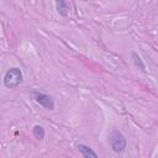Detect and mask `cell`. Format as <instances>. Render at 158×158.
<instances>
[{
	"label": "cell",
	"instance_id": "cell-2",
	"mask_svg": "<svg viewBox=\"0 0 158 158\" xmlns=\"http://www.w3.org/2000/svg\"><path fill=\"white\" fill-rule=\"evenodd\" d=\"M110 144H111V148L114 149V152L121 153L126 149L127 142H126L125 136L120 131L115 130V131H112V133L110 136Z\"/></svg>",
	"mask_w": 158,
	"mask_h": 158
},
{
	"label": "cell",
	"instance_id": "cell-6",
	"mask_svg": "<svg viewBox=\"0 0 158 158\" xmlns=\"http://www.w3.org/2000/svg\"><path fill=\"white\" fill-rule=\"evenodd\" d=\"M132 60H133V64H135L136 68H138V69L142 70V72H146V65H144L142 58H141L136 52L132 53Z\"/></svg>",
	"mask_w": 158,
	"mask_h": 158
},
{
	"label": "cell",
	"instance_id": "cell-3",
	"mask_svg": "<svg viewBox=\"0 0 158 158\" xmlns=\"http://www.w3.org/2000/svg\"><path fill=\"white\" fill-rule=\"evenodd\" d=\"M32 96L35 99V101L37 104H40L42 107H44L46 110H54V100L52 96H49L48 94H44L42 91H38V90H33L32 93Z\"/></svg>",
	"mask_w": 158,
	"mask_h": 158
},
{
	"label": "cell",
	"instance_id": "cell-5",
	"mask_svg": "<svg viewBox=\"0 0 158 158\" xmlns=\"http://www.w3.org/2000/svg\"><path fill=\"white\" fill-rule=\"evenodd\" d=\"M56 9L60 16L68 15V5H67L65 0H56Z\"/></svg>",
	"mask_w": 158,
	"mask_h": 158
},
{
	"label": "cell",
	"instance_id": "cell-4",
	"mask_svg": "<svg viewBox=\"0 0 158 158\" xmlns=\"http://www.w3.org/2000/svg\"><path fill=\"white\" fill-rule=\"evenodd\" d=\"M78 149L79 152L85 157V158H98V153L94 152L89 146L86 144H83V143H79L78 144Z\"/></svg>",
	"mask_w": 158,
	"mask_h": 158
},
{
	"label": "cell",
	"instance_id": "cell-1",
	"mask_svg": "<svg viewBox=\"0 0 158 158\" xmlns=\"http://www.w3.org/2000/svg\"><path fill=\"white\" fill-rule=\"evenodd\" d=\"M22 79H23V75H22L21 69L17 67H12L6 70L2 80H4V85L7 89H12V88L19 86L22 83Z\"/></svg>",
	"mask_w": 158,
	"mask_h": 158
},
{
	"label": "cell",
	"instance_id": "cell-7",
	"mask_svg": "<svg viewBox=\"0 0 158 158\" xmlns=\"http://www.w3.org/2000/svg\"><path fill=\"white\" fill-rule=\"evenodd\" d=\"M33 136H35L37 139H43L44 136H46L44 128H43L42 126H40V125H36V126L33 127Z\"/></svg>",
	"mask_w": 158,
	"mask_h": 158
}]
</instances>
